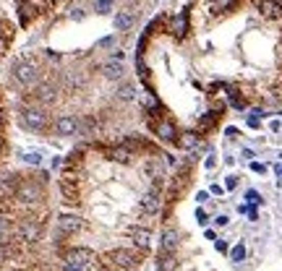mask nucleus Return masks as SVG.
Masks as SVG:
<instances>
[{
  "label": "nucleus",
  "instance_id": "nucleus-18",
  "mask_svg": "<svg viewBox=\"0 0 282 271\" xmlns=\"http://www.w3.org/2000/svg\"><path fill=\"white\" fill-rule=\"evenodd\" d=\"M246 198H248L251 203H262V196H259V191H248V193H246Z\"/></svg>",
  "mask_w": 282,
  "mask_h": 271
},
{
  "label": "nucleus",
  "instance_id": "nucleus-12",
  "mask_svg": "<svg viewBox=\"0 0 282 271\" xmlns=\"http://www.w3.org/2000/svg\"><path fill=\"white\" fill-rule=\"evenodd\" d=\"M134 24H136V13H134V11H128V8L120 11V13L115 16V29H118V32H128Z\"/></svg>",
  "mask_w": 282,
  "mask_h": 271
},
{
  "label": "nucleus",
  "instance_id": "nucleus-9",
  "mask_svg": "<svg viewBox=\"0 0 282 271\" xmlns=\"http://www.w3.org/2000/svg\"><path fill=\"white\" fill-rule=\"evenodd\" d=\"M115 99H118L120 104H131V102H136V86H134L131 81H120L118 89H115Z\"/></svg>",
  "mask_w": 282,
  "mask_h": 271
},
{
  "label": "nucleus",
  "instance_id": "nucleus-13",
  "mask_svg": "<svg viewBox=\"0 0 282 271\" xmlns=\"http://www.w3.org/2000/svg\"><path fill=\"white\" fill-rule=\"evenodd\" d=\"M201 144V136L196 130H188V133H181L178 136V146L181 149H196Z\"/></svg>",
  "mask_w": 282,
  "mask_h": 271
},
{
  "label": "nucleus",
  "instance_id": "nucleus-6",
  "mask_svg": "<svg viewBox=\"0 0 282 271\" xmlns=\"http://www.w3.org/2000/svg\"><path fill=\"white\" fill-rule=\"evenodd\" d=\"M97 71L105 81H123V73H125V68H123V60H115V58H107L97 65Z\"/></svg>",
  "mask_w": 282,
  "mask_h": 271
},
{
  "label": "nucleus",
  "instance_id": "nucleus-21",
  "mask_svg": "<svg viewBox=\"0 0 282 271\" xmlns=\"http://www.w3.org/2000/svg\"><path fill=\"white\" fill-rule=\"evenodd\" d=\"M0 263H3V261H0Z\"/></svg>",
  "mask_w": 282,
  "mask_h": 271
},
{
  "label": "nucleus",
  "instance_id": "nucleus-17",
  "mask_svg": "<svg viewBox=\"0 0 282 271\" xmlns=\"http://www.w3.org/2000/svg\"><path fill=\"white\" fill-rule=\"evenodd\" d=\"M243 256H246V248H243V245H238L235 251H233V261H241Z\"/></svg>",
  "mask_w": 282,
  "mask_h": 271
},
{
  "label": "nucleus",
  "instance_id": "nucleus-14",
  "mask_svg": "<svg viewBox=\"0 0 282 271\" xmlns=\"http://www.w3.org/2000/svg\"><path fill=\"white\" fill-rule=\"evenodd\" d=\"M175 268H178L175 253H160V271H175Z\"/></svg>",
  "mask_w": 282,
  "mask_h": 271
},
{
  "label": "nucleus",
  "instance_id": "nucleus-10",
  "mask_svg": "<svg viewBox=\"0 0 282 271\" xmlns=\"http://www.w3.org/2000/svg\"><path fill=\"white\" fill-rule=\"evenodd\" d=\"M131 242H134L136 248H141V251H146L149 242H151V230H149V227H141V224L131 227Z\"/></svg>",
  "mask_w": 282,
  "mask_h": 271
},
{
  "label": "nucleus",
  "instance_id": "nucleus-7",
  "mask_svg": "<svg viewBox=\"0 0 282 271\" xmlns=\"http://www.w3.org/2000/svg\"><path fill=\"white\" fill-rule=\"evenodd\" d=\"M55 227H58V235H60V237H73V235L81 232L84 222H81L76 214H63V216H58Z\"/></svg>",
  "mask_w": 282,
  "mask_h": 271
},
{
  "label": "nucleus",
  "instance_id": "nucleus-11",
  "mask_svg": "<svg viewBox=\"0 0 282 271\" xmlns=\"http://www.w3.org/2000/svg\"><path fill=\"white\" fill-rule=\"evenodd\" d=\"M162 251L160 253H175V248H178V230H172V227H165L162 230Z\"/></svg>",
  "mask_w": 282,
  "mask_h": 271
},
{
  "label": "nucleus",
  "instance_id": "nucleus-19",
  "mask_svg": "<svg viewBox=\"0 0 282 271\" xmlns=\"http://www.w3.org/2000/svg\"><path fill=\"white\" fill-rule=\"evenodd\" d=\"M196 216H199V224H207V222H209V216H207V214H204L201 209L196 211Z\"/></svg>",
  "mask_w": 282,
  "mask_h": 271
},
{
  "label": "nucleus",
  "instance_id": "nucleus-8",
  "mask_svg": "<svg viewBox=\"0 0 282 271\" xmlns=\"http://www.w3.org/2000/svg\"><path fill=\"white\" fill-rule=\"evenodd\" d=\"M55 136H76L79 133V118L76 115H58L55 120H53V128H50Z\"/></svg>",
  "mask_w": 282,
  "mask_h": 271
},
{
  "label": "nucleus",
  "instance_id": "nucleus-1",
  "mask_svg": "<svg viewBox=\"0 0 282 271\" xmlns=\"http://www.w3.org/2000/svg\"><path fill=\"white\" fill-rule=\"evenodd\" d=\"M11 81L18 89H32L37 81H42V68L32 55H21L11 63Z\"/></svg>",
  "mask_w": 282,
  "mask_h": 271
},
{
  "label": "nucleus",
  "instance_id": "nucleus-15",
  "mask_svg": "<svg viewBox=\"0 0 282 271\" xmlns=\"http://www.w3.org/2000/svg\"><path fill=\"white\" fill-rule=\"evenodd\" d=\"M21 159L29 162V165H39L42 162V154L39 151H27V154H21Z\"/></svg>",
  "mask_w": 282,
  "mask_h": 271
},
{
  "label": "nucleus",
  "instance_id": "nucleus-3",
  "mask_svg": "<svg viewBox=\"0 0 282 271\" xmlns=\"http://www.w3.org/2000/svg\"><path fill=\"white\" fill-rule=\"evenodd\" d=\"M18 123H21L24 130H32V133H47L53 128V120L47 115V110L42 104H37V102L24 104L18 110Z\"/></svg>",
  "mask_w": 282,
  "mask_h": 271
},
{
  "label": "nucleus",
  "instance_id": "nucleus-20",
  "mask_svg": "<svg viewBox=\"0 0 282 271\" xmlns=\"http://www.w3.org/2000/svg\"><path fill=\"white\" fill-rule=\"evenodd\" d=\"M3 198H8V196H6V191H3V185H0V201H3Z\"/></svg>",
  "mask_w": 282,
  "mask_h": 271
},
{
  "label": "nucleus",
  "instance_id": "nucleus-2",
  "mask_svg": "<svg viewBox=\"0 0 282 271\" xmlns=\"http://www.w3.org/2000/svg\"><path fill=\"white\" fill-rule=\"evenodd\" d=\"M146 251H131V248H118V251H110L99 256V266L107 271H134L141 261H144Z\"/></svg>",
  "mask_w": 282,
  "mask_h": 271
},
{
  "label": "nucleus",
  "instance_id": "nucleus-5",
  "mask_svg": "<svg viewBox=\"0 0 282 271\" xmlns=\"http://www.w3.org/2000/svg\"><path fill=\"white\" fill-rule=\"evenodd\" d=\"M139 206H141V214H157L160 206H162V188L157 185H149V191L139 198Z\"/></svg>",
  "mask_w": 282,
  "mask_h": 271
},
{
  "label": "nucleus",
  "instance_id": "nucleus-16",
  "mask_svg": "<svg viewBox=\"0 0 282 271\" xmlns=\"http://www.w3.org/2000/svg\"><path fill=\"white\" fill-rule=\"evenodd\" d=\"M238 183H241V180H238V175H227V177H225V188H227V191H235Z\"/></svg>",
  "mask_w": 282,
  "mask_h": 271
},
{
  "label": "nucleus",
  "instance_id": "nucleus-4",
  "mask_svg": "<svg viewBox=\"0 0 282 271\" xmlns=\"http://www.w3.org/2000/svg\"><path fill=\"white\" fill-rule=\"evenodd\" d=\"M42 232H45V222L37 216H24L13 230V235L21 245H37L42 240Z\"/></svg>",
  "mask_w": 282,
  "mask_h": 271
}]
</instances>
